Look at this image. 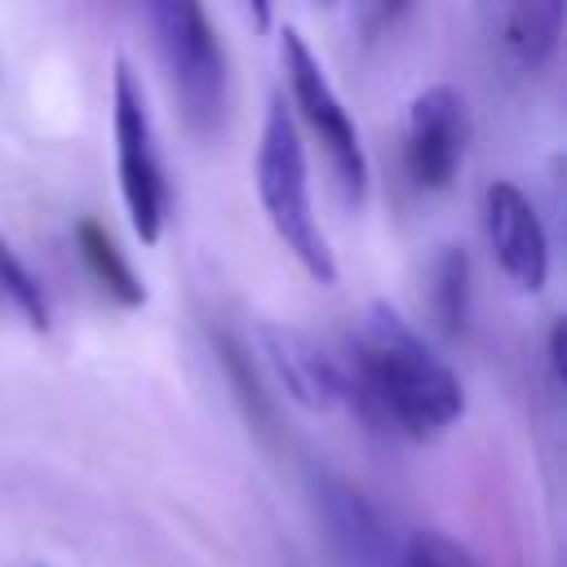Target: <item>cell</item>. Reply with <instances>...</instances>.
Wrapping results in <instances>:
<instances>
[{"mask_svg": "<svg viewBox=\"0 0 567 567\" xmlns=\"http://www.w3.org/2000/svg\"><path fill=\"white\" fill-rule=\"evenodd\" d=\"M261 346L288 399H297L310 412L346 403V372L319 341H310L297 328H261Z\"/></svg>", "mask_w": 567, "mask_h": 567, "instance_id": "ba28073f", "label": "cell"}, {"mask_svg": "<svg viewBox=\"0 0 567 567\" xmlns=\"http://www.w3.org/2000/svg\"><path fill=\"white\" fill-rule=\"evenodd\" d=\"M483 226H487V244L501 270L518 288L540 292L549 279V235H545L536 204L514 182H492L483 190Z\"/></svg>", "mask_w": 567, "mask_h": 567, "instance_id": "52a82bcc", "label": "cell"}, {"mask_svg": "<svg viewBox=\"0 0 567 567\" xmlns=\"http://www.w3.org/2000/svg\"><path fill=\"white\" fill-rule=\"evenodd\" d=\"M217 346H221V363L230 368V377H235V385H239V399H244V408L261 421V430L270 425V399H266V390L257 385V377H252V368H248V359H244V350L230 341V337H217Z\"/></svg>", "mask_w": 567, "mask_h": 567, "instance_id": "9a60e30c", "label": "cell"}, {"mask_svg": "<svg viewBox=\"0 0 567 567\" xmlns=\"http://www.w3.org/2000/svg\"><path fill=\"white\" fill-rule=\"evenodd\" d=\"M563 18H567V9L558 0H549V4H505L496 13V35H501L505 53L518 66L536 71L554 58L558 35H563Z\"/></svg>", "mask_w": 567, "mask_h": 567, "instance_id": "9c48e42d", "label": "cell"}, {"mask_svg": "<svg viewBox=\"0 0 567 567\" xmlns=\"http://www.w3.org/2000/svg\"><path fill=\"white\" fill-rule=\"evenodd\" d=\"M111 133H115V177H120L128 226L137 230L142 244H155L164 235L173 190L155 146L146 89L128 66V58H115V75H111Z\"/></svg>", "mask_w": 567, "mask_h": 567, "instance_id": "277c9868", "label": "cell"}, {"mask_svg": "<svg viewBox=\"0 0 567 567\" xmlns=\"http://www.w3.org/2000/svg\"><path fill=\"white\" fill-rule=\"evenodd\" d=\"M279 53H284V80H288V97H292L297 115L319 137L341 195L350 204H359L363 190H368V155H363L359 128H354L346 102L337 97L332 80L323 75V62L315 58V49L306 44V35L297 27H284L279 31Z\"/></svg>", "mask_w": 567, "mask_h": 567, "instance_id": "5b68a950", "label": "cell"}, {"mask_svg": "<svg viewBox=\"0 0 567 567\" xmlns=\"http://www.w3.org/2000/svg\"><path fill=\"white\" fill-rule=\"evenodd\" d=\"M346 403L403 439H439L465 412V385L430 341L390 306L372 301L350 332Z\"/></svg>", "mask_w": 567, "mask_h": 567, "instance_id": "6da1fadb", "label": "cell"}, {"mask_svg": "<svg viewBox=\"0 0 567 567\" xmlns=\"http://www.w3.org/2000/svg\"><path fill=\"white\" fill-rule=\"evenodd\" d=\"M399 567H483L465 545L447 540L443 532H416L399 558Z\"/></svg>", "mask_w": 567, "mask_h": 567, "instance_id": "5bb4252c", "label": "cell"}, {"mask_svg": "<svg viewBox=\"0 0 567 567\" xmlns=\"http://www.w3.org/2000/svg\"><path fill=\"white\" fill-rule=\"evenodd\" d=\"M328 518H332L337 540L346 545V554H350L354 563H381L385 536H381V523H377V514L363 505L359 492L332 487V496H328Z\"/></svg>", "mask_w": 567, "mask_h": 567, "instance_id": "8fae6325", "label": "cell"}, {"mask_svg": "<svg viewBox=\"0 0 567 567\" xmlns=\"http://www.w3.org/2000/svg\"><path fill=\"white\" fill-rule=\"evenodd\" d=\"M75 248H80V257H84V266H89V275L120 301V306H142L146 301V288H142V279H137V270L128 266V257L120 252V244L111 239V230L102 226V221H93V217H80L75 221Z\"/></svg>", "mask_w": 567, "mask_h": 567, "instance_id": "30bf717a", "label": "cell"}, {"mask_svg": "<svg viewBox=\"0 0 567 567\" xmlns=\"http://www.w3.org/2000/svg\"><path fill=\"white\" fill-rule=\"evenodd\" d=\"M0 301H9L35 332H49L53 328V306H49V292L40 288V279L27 270V261L0 239Z\"/></svg>", "mask_w": 567, "mask_h": 567, "instance_id": "4fadbf2b", "label": "cell"}, {"mask_svg": "<svg viewBox=\"0 0 567 567\" xmlns=\"http://www.w3.org/2000/svg\"><path fill=\"white\" fill-rule=\"evenodd\" d=\"M257 199L266 208V221L284 239V248L306 266L310 279L332 284L337 279V257L328 248V235L315 217L310 204V168H306V146L292 120V106L284 97H270L261 142H257Z\"/></svg>", "mask_w": 567, "mask_h": 567, "instance_id": "7a4b0ae2", "label": "cell"}, {"mask_svg": "<svg viewBox=\"0 0 567 567\" xmlns=\"http://www.w3.org/2000/svg\"><path fill=\"white\" fill-rule=\"evenodd\" d=\"M168 84L182 102L186 124L208 137L221 128L226 115V97H230V71H226V49L221 35L213 27V18L199 4L186 0H164L146 9Z\"/></svg>", "mask_w": 567, "mask_h": 567, "instance_id": "3957f363", "label": "cell"}, {"mask_svg": "<svg viewBox=\"0 0 567 567\" xmlns=\"http://www.w3.org/2000/svg\"><path fill=\"white\" fill-rule=\"evenodd\" d=\"M470 115L465 97L452 84H430L408 106L403 128V173L416 190H443L452 186L461 159H465Z\"/></svg>", "mask_w": 567, "mask_h": 567, "instance_id": "8992f818", "label": "cell"}, {"mask_svg": "<svg viewBox=\"0 0 567 567\" xmlns=\"http://www.w3.org/2000/svg\"><path fill=\"white\" fill-rule=\"evenodd\" d=\"M430 306L443 332H461L470 319V257L465 248H443L434 261V288Z\"/></svg>", "mask_w": 567, "mask_h": 567, "instance_id": "7c38bea8", "label": "cell"}]
</instances>
